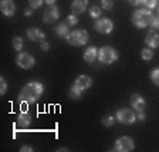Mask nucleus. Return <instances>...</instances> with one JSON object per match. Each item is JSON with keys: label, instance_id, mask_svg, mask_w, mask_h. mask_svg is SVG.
Returning <instances> with one entry per match:
<instances>
[{"label": "nucleus", "instance_id": "6", "mask_svg": "<svg viewBox=\"0 0 159 152\" xmlns=\"http://www.w3.org/2000/svg\"><path fill=\"white\" fill-rule=\"evenodd\" d=\"M94 29L101 34H109L114 30V21L108 17H99L94 23Z\"/></svg>", "mask_w": 159, "mask_h": 152}, {"label": "nucleus", "instance_id": "32", "mask_svg": "<svg viewBox=\"0 0 159 152\" xmlns=\"http://www.w3.org/2000/svg\"><path fill=\"white\" fill-rule=\"evenodd\" d=\"M136 118H138L139 121H145V118H146V117H145V113H143V111H139V113L136 114Z\"/></svg>", "mask_w": 159, "mask_h": 152}, {"label": "nucleus", "instance_id": "17", "mask_svg": "<svg viewBox=\"0 0 159 152\" xmlns=\"http://www.w3.org/2000/svg\"><path fill=\"white\" fill-rule=\"evenodd\" d=\"M98 58V50L95 47H88V48L84 51V60H85V63H94L95 60Z\"/></svg>", "mask_w": 159, "mask_h": 152}, {"label": "nucleus", "instance_id": "21", "mask_svg": "<svg viewBox=\"0 0 159 152\" xmlns=\"http://www.w3.org/2000/svg\"><path fill=\"white\" fill-rule=\"evenodd\" d=\"M141 57H142V60H145V61H151L152 57H153V50L151 48V47L142 48V51H141Z\"/></svg>", "mask_w": 159, "mask_h": 152}, {"label": "nucleus", "instance_id": "16", "mask_svg": "<svg viewBox=\"0 0 159 152\" xmlns=\"http://www.w3.org/2000/svg\"><path fill=\"white\" fill-rule=\"evenodd\" d=\"M16 125L19 127L20 129H26L31 125V115H30L27 111H23L20 113L19 117H17V121H16Z\"/></svg>", "mask_w": 159, "mask_h": 152}, {"label": "nucleus", "instance_id": "26", "mask_svg": "<svg viewBox=\"0 0 159 152\" xmlns=\"http://www.w3.org/2000/svg\"><path fill=\"white\" fill-rule=\"evenodd\" d=\"M67 23H68V26H75L77 23H78V16H75V14H68L67 16Z\"/></svg>", "mask_w": 159, "mask_h": 152}, {"label": "nucleus", "instance_id": "23", "mask_svg": "<svg viewBox=\"0 0 159 152\" xmlns=\"http://www.w3.org/2000/svg\"><path fill=\"white\" fill-rule=\"evenodd\" d=\"M11 44H13V48L16 51H21V48H23V39L21 37H14L11 40Z\"/></svg>", "mask_w": 159, "mask_h": 152}, {"label": "nucleus", "instance_id": "24", "mask_svg": "<svg viewBox=\"0 0 159 152\" xmlns=\"http://www.w3.org/2000/svg\"><path fill=\"white\" fill-rule=\"evenodd\" d=\"M158 3H159V0H142V4L149 10L155 9V7L158 6Z\"/></svg>", "mask_w": 159, "mask_h": 152}, {"label": "nucleus", "instance_id": "30", "mask_svg": "<svg viewBox=\"0 0 159 152\" xmlns=\"http://www.w3.org/2000/svg\"><path fill=\"white\" fill-rule=\"evenodd\" d=\"M151 27L153 30H159V14L158 16H153L152 17V23H151Z\"/></svg>", "mask_w": 159, "mask_h": 152}, {"label": "nucleus", "instance_id": "7", "mask_svg": "<svg viewBox=\"0 0 159 152\" xmlns=\"http://www.w3.org/2000/svg\"><path fill=\"white\" fill-rule=\"evenodd\" d=\"M116 119L121 124H134L136 121V114L135 109H129V108H121L116 111L115 114Z\"/></svg>", "mask_w": 159, "mask_h": 152}, {"label": "nucleus", "instance_id": "36", "mask_svg": "<svg viewBox=\"0 0 159 152\" xmlns=\"http://www.w3.org/2000/svg\"><path fill=\"white\" fill-rule=\"evenodd\" d=\"M48 6H53V4H56V0H44Z\"/></svg>", "mask_w": 159, "mask_h": 152}, {"label": "nucleus", "instance_id": "11", "mask_svg": "<svg viewBox=\"0 0 159 152\" xmlns=\"http://www.w3.org/2000/svg\"><path fill=\"white\" fill-rule=\"evenodd\" d=\"M27 37H29V40L34 41V43H43L44 39H46V34H44L43 30L37 29V27H30L27 30Z\"/></svg>", "mask_w": 159, "mask_h": 152}, {"label": "nucleus", "instance_id": "20", "mask_svg": "<svg viewBox=\"0 0 159 152\" xmlns=\"http://www.w3.org/2000/svg\"><path fill=\"white\" fill-rule=\"evenodd\" d=\"M101 14H102V7L101 6H91L89 7V16L93 17V19H99L101 17Z\"/></svg>", "mask_w": 159, "mask_h": 152}, {"label": "nucleus", "instance_id": "31", "mask_svg": "<svg viewBox=\"0 0 159 152\" xmlns=\"http://www.w3.org/2000/svg\"><path fill=\"white\" fill-rule=\"evenodd\" d=\"M20 151L21 152H33V148L30 145H23L21 148H20Z\"/></svg>", "mask_w": 159, "mask_h": 152}, {"label": "nucleus", "instance_id": "13", "mask_svg": "<svg viewBox=\"0 0 159 152\" xmlns=\"http://www.w3.org/2000/svg\"><path fill=\"white\" fill-rule=\"evenodd\" d=\"M131 105H132V108L135 109L136 113H139V111H145L146 101L141 94H134V95L131 97Z\"/></svg>", "mask_w": 159, "mask_h": 152}, {"label": "nucleus", "instance_id": "35", "mask_svg": "<svg viewBox=\"0 0 159 152\" xmlns=\"http://www.w3.org/2000/svg\"><path fill=\"white\" fill-rule=\"evenodd\" d=\"M31 14H33V9H31V7H29V9H26V10H24V16L30 17V16H31Z\"/></svg>", "mask_w": 159, "mask_h": 152}, {"label": "nucleus", "instance_id": "2", "mask_svg": "<svg viewBox=\"0 0 159 152\" xmlns=\"http://www.w3.org/2000/svg\"><path fill=\"white\" fill-rule=\"evenodd\" d=\"M152 12L149 9H136L132 13V17H131V21L132 24L136 27V29H145V27L151 26L152 23Z\"/></svg>", "mask_w": 159, "mask_h": 152}, {"label": "nucleus", "instance_id": "9", "mask_svg": "<svg viewBox=\"0 0 159 152\" xmlns=\"http://www.w3.org/2000/svg\"><path fill=\"white\" fill-rule=\"evenodd\" d=\"M60 17V9L56 6V4H53V6H50L48 9L44 12L43 14V21L46 24H50V23H54V21H57Z\"/></svg>", "mask_w": 159, "mask_h": 152}, {"label": "nucleus", "instance_id": "28", "mask_svg": "<svg viewBox=\"0 0 159 152\" xmlns=\"http://www.w3.org/2000/svg\"><path fill=\"white\" fill-rule=\"evenodd\" d=\"M101 7L104 10H111L114 7V2L112 0H101Z\"/></svg>", "mask_w": 159, "mask_h": 152}, {"label": "nucleus", "instance_id": "34", "mask_svg": "<svg viewBox=\"0 0 159 152\" xmlns=\"http://www.w3.org/2000/svg\"><path fill=\"white\" fill-rule=\"evenodd\" d=\"M129 4H132V6H139V4H142V0H128Z\"/></svg>", "mask_w": 159, "mask_h": 152}, {"label": "nucleus", "instance_id": "19", "mask_svg": "<svg viewBox=\"0 0 159 152\" xmlns=\"http://www.w3.org/2000/svg\"><path fill=\"white\" fill-rule=\"evenodd\" d=\"M83 93H84V91H81V90L77 88V87L73 84V85H71V88L68 90V97L71 99H80L81 97H83Z\"/></svg>", "mask_w": 159, "mask_h": 152}, {"label": "nucleus", "instance_id": "25", "mask_svg": "<svg viewBox=\"0 0 159 152\" xmlns=\"http://www.w3.org/2000/svg\"><path fill=\"white\" fill-rule=\"evenodd\" d=\"M114 124H115V117L112 115H107L102 118V125L105 127H112Z\"/></svg>", "mask_w": 159, "mask_h": 152}, {"label": "nucleus", "instance_id": "33", "mask_svg": "<svg viewBox=\"0 0 159 152\" xmlns=\"http://www.w3.org/2000/svg\"><path fill=\"white\" fill-rule=\"evenodd\" d=\"M40 48L43 50V51H48V50H50V44L46 43V41H43V43H41V46H40Z\"/></svg>", "mask_w": 159, "mask_h": 152}, {"label": "nucleus", "instance_id": "10", "mask_svg": "<svg viewBox=\"0 0 159 152\" xmlns=\"http://www.w3.org/2000/svg\"><path fill=\"white\" fill-rule=\"evenodd\" d=\"M0 10L6 17H13L16 14V4L13 0H2L0 2Z\"/></svg>", "mask_w": 159, "mask_h": 152}, {"label": "nucleus", "instance_id": "4", "mask_svg": "<svg viewBox=\"0 0 159 152\" xmlns=\"http://www.w3.org/2000/svg\"><path fill=\"white\" fill-rule=\"evenodd\" d=\"M98 60L101 64L109 66L118 60V51L109 46H104L98 50Z\"/></svg>", "mask_w": 159, "mask_h": 152}, {"label": "nucleus", "instance_id": "5", "mask_svg": "<svg viewBox=\"0 0 159 152\" xmlns=\"http://www.w3.org/2000/svg\"><path fill=\"white\" fill-rule=\"evenodd\" d=\"M135 148V142L131 136H121L115 141L114 145V151L116 152H131Z\"/></svg>", "mask_w": 159, "mask_h": 152}, {"label": "nucleus", "instance_id": "3", "mask_svg": "<svg viewBox=\"0 0 159 152\" xmlns=\"http://www.w3.org/2000/svg\"><path fill=\"white\" fill-rule=\"evenodd\" d=\"M88 31L84 29H78V30H73V31H70L67 34L66 40L67 43L70 46H74V47H80V46H85L88 43Z\"/></svg>", "mask_w": 159, "mask_h": 152}, {"label": "nucleus", "instance_id": "18", "mask_svg": "<svg viewBox=\"0 0 159 152\" xmlns=\"http://www.w3.org/2000/svg\"><path fill=\"white\" fill-rule=\"evenodd\" d=\"M54 33H56L57 37L60 39H66L67 34L70 33V29H68V23H60L58 26L54 29Z\"/></svg>", "mask_w": 159, "mask_h": 152}, {"label": "nucleus", "instance_id": "22", "mask_svg": "<svg viewBox=\"0 0 159 152\" xmlns=\"http://www.w3.org/2000/svg\"><path fill=\"white\" fill-rule=\"evenodd\" d=\"M149 77H151V81H152L156 87H159V67H155V68L151 71Z\"/></svg>", "mask_w": 159, "mask_h": 152}, {"label": "nucleus", "instance_id": "8", "mask_svg": "<svg viewBox=\"0 0 159 152\" xmlns=\"http://www.w3.org/2000/svg\"><path fill=\"white\" fill-rule=\"evenodd\" d=\"M16 63L20 68H24V70H29L36 64V60L34 57L31 56L30 53H24V51H20L16 57Z\"/></svg>", "mask_w": 159, "mask_h": 152}, {"label": "nucleus", "instance_id": "29", "mask_svg": "<svg viewBox=\"0 0 159 152\" xmlns=\"http://www.w3.org/2000/svg\"><path fill=\"white\" fill-rule=\"evenodd\" d=\"M43 3H44V0H29V4L31 9H39V7H41Z\"/></svg>", "mask_w": 159, "mask_h": 152}, {"label": "nucleus", "instance_id": "37", "mask_svg": "<svg viewBox=\"0 0 159 152\" xmlns=\"http://www.w3.org/2000/svg\"><path fill=\"white\" fill-rule=\"evenodd\" d=\"M158 12H159V3H158Z\"/></svg>", "mask_w": 159, "mask_h": 152}, {"label": "nucleus", "instance_id": "27", "mask_svg": "<svg viewBox=\"0 0 159 152\" xmlns=\"http://www.w3.org/2000/svg\"><path fill=\"white\" fill-rule=\"evenodd\" d=\"M7 93V83L3 77H0V95H4Z\"/></svg>", "mask_w": 159, "mask_h": 152}, {"label": "nucleus", "instance_id": "1", "mask_svg": "<svg viewBox=\"0 0 159 152\" xmlns=\"http://www.w3.org/2000/svg\"><path fill=\"white\" fill-rule=\"evenodd\" d=\"M44 93V85L40 81H30L19 93V101L24 104H33L41 98Z\"/></svg>", "mask_w": 159, "mask_h": 152}, {"label": "nucleus", "instance_id": "15", "mask_svg": "<svg viewBox=\"0 0 159 152\" xmlns=\"http://www.w3.org/2000/svg\"><path fill=\"white\" fill-rule=\"evenodd\" d=\"M87 7H88V0H73V3H71V12H73V14H75V16H80V14H83L84 12H85Z\"/></svg>", "mask_w": 159, "mask_h": 152}, {"label": "nucleus", "instance_id": "14", "mask_svg": "<svg viewBox=\"0 0 159 152\" xmlns=\"http://www.w3.org/2000/svg\"><path fill=\"white\" fill-rule=\"evenodd\" d=\"M145 43L151 48H158L159 47V34L153 29L149 30L148 33L145 34Z\"/></svg>", "mask_w": 159, "mask_h": 152}, {"label": "nucleus", "instance_id": "12", "mask_svg": "<svg viewBox=\"0 0 159 152\" xmlns=\"http://www.w3.org/2000/svg\"><path fill=\"white\" fill-rule=\"evenodd\" d=\"M73 84L77 87V88L81 90V91H85V90H88L89 87L93 85V80H91V77L85 76V74H81V76L77 77L75 81H74Z\"/></svg>", "mask_w": 159, "mask_h": 152}]
</instances>
